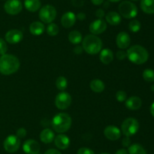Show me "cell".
<instances>
[{"label": "cell", "mask_w": 154, "mask_h": 154, "mask_svg": "<svg viewBox=\"0 0 154 154\" xmlns=\"http://www.w3.org/2000/svg\"><path fill=\"white\" fill-rule=\"evenodd\" d=\"M115 154H129L128 153V151L126 149L123 148V149H120L115 152Z\"/></svg>", "instance_id": "43"}, {"label": "cell", "mask_w": 154, "mask_h": 154, "mask_svg": "<svg viewBox=\"0 0 154 154\" xmlns=\"http://www.w3.org/2000/svg\"><path fill=\"white\" fill-rule=\"evenodd\" d=\"M90 87L93 91L96 93H101L103 91L105 88V85L101 79H93L90 82Z\"/></svg>", "instance_id": "24"}, {"label": "cell", "mask_w": 154, "mask_h": 154, "mask_svg": "<svg viewBox=\"0 0 154 154\" xmlns=\"http://www.w3.org/2000/svg\"><path fill=\"white\" fill-rule=\"evenodd\" d=\"M24 6L30 12H35L41 8L42 3L40 0H25Z\"/></svg>", "instance_id": "23"}, {"label": "cell", "mask_w": 154, "mask_h": 154, "mask_svg": "<svg viewBox=\"0 0 154 154\" xmlns=\"http://www.w3.org/2000/svg\"><path fill=\"white\" fill-rule=\"evenodd\" d=\"M41 21L45 24H51L57 17V10L51 5H46L41 8L38 14Z\"/></svg>", "instance_id": "7"}, {"label": "cell", "mask_w": 154, "mask_h": 154, "mask_svg": "<svg viewBox=\"0 0 154 154\" xmlns=\"http://www.w3.org/2000/svg\"><path fill=\"white\" fill-rule=\"evenodd\" d=\"M77 154H95L93 149L87 147H81L78 150Z\"/></svg>", "instance_id": "34"}, {"label": "cell", "mask_w": 154, "mask_h": 154, "mask_svg": "<svg viewBox=\"0 0 154 154\" xmlns=\"http://www.w3.org/2000/svg\"><path fill=\"white\" fill-rule=\"evenodd\" d=\"M72 117L68 113H60L56 115L51 121V126L54 131L63 134L69 130L72 125Z\"/></svg>", "instance_id": "3"}, {"label": "cell", "mask_w": 154, "mask_h": 154, "mask_svg": "<svg viewBox=\"0 0 154 154\" xmlns=\"http://www.w3.org/2000/svg\"><path fill=\"white\" fill-rule=\"evenodd\" d=\"M4 9L8 14H18L23 9L22 2L20 0H8L5 3Z\"/></svg>", "instance_id": "10"}, {"label": "cell", "mask_w": 154, "mask_h": 154, "mask_svg": "<svg viewBox=\"0 0 154 154\" xmlns=\"http://www.w3.org/2000/svg\"><path fill=\"white\" fill-rule=\"evenodd\" d=\"M105 137L110 140H117L121 137V131L115 125H108L104 130Z\"/></svg>", "instance_id": "14"}, {"label": "cell", "mask_w": 154, "mask_h": 154, "mask_svg": "<svg viewBox=\"0 0 154 154\" xmlns=\"http://www.w3.org/2000/svg\"><path fill=\"white\" fill-rule=\"evenodd\" d=\"M69 40L74 45H78L82 41V35L78 30H72L69 34Z\"/></svg>", "instance_id": "26"}, {"label": "cell", "mask_w": 154, "mask_h": 154, "mask_svg": "<svg viewBox=\"0 0 154 154\" xmlns=\"http://www.w3.org/2000/svg\"><path fill=\"white\" fill-rule=\"evenodd\" d=\"M141 8L146 14H154V0H141Z\"/></svg>", "instance_id": "25"}, {"label": "cell", "mask_w": 154, "mask_h": 154, "mask_svg": "<svg viewBox=\"0 0 154 154\" xmlns=\"http://www.w3.org/2000/svg\"><path fill=\"white\" fill-rule=\"evenodd\" d=\"M55 138V134L51 128H45L40 133V140L44 143H52Z\"/></svg>", "instance_id": "19"}, {"label": "cell", "mask_w": 154, "mask_h": 154, "mask_svg": "<svg viewBox=\"0 0 154 154\" xmlns=\"http://www.w3.org/2000/svg\"><path fill=\"white\" fill-rule=\"evenodd\" d=\"M8 51V46L6 42L3 39L0 38V54L3 55V54H6Z\"/></svg>", "instance_id": "33"}, {"label": "cell", "mask_w": 154, "mask_h": 154, "mask_svg": "<svg viewBox=\"0 0 154 154\" xmlns=\"http://www.w3.org/2000/svg\"><path fill=\"white\" fill-rule=\"evenodd\" d=\"M38 154H40V153H39V152H38Z\"/></svg>", "instance_id": "49"}, {"label": "cell", "mask_w": 154, "mask_h": 154, "mask_svg": "<svg viewBox=\"0 0 154 154\" xmlns=\"http://www.w3.org/2000/svg\"><path fill=\"white\" fill-rule=\"evenodd\" d=\"M83 47L82 46H76L74 48V52L77 54H81L83 51Z\"/></svg>", "instance_id": "40"}, {"label": "cell", "mask_w": 154, "mask_h": 154, "mask_svg": "<svg viewBox=\"0 0 154 154\" xmlns=\"http://www.w3.org/2000/svg\"><path fill=\"white\" fill-rule=\"evenodd\" d=\"M126 55L129 61L138 65L146 63L149 58V53L147 50L139 45H133L128 48Z\"/></svg>", "instance_id": "2"}, {"label": "cell", "mask_w": 154, "mask_h": 154, "mask_svg": "<svg viewBox=\"0 0 154 154\" xmlns=\"http://www.w3.org/2000/svg\"><path fill=\"white\" fill-rule=\"evenodd\" d=\"M96 16L99 19H102V18L105 16V11H104L103 9H98L96 11Z\"/></svg>", "instance_id": "38"}, {"label": "cell", "mask_w": 154, "mask_h": 154, "mask_svg": "<svg viewBox=\"0 0 154 154\" xmlns=\"http://www.w3.org/2000/svg\"><path fill=\"white\" fill-rule=\"evenodd\" d=\"M132 1H138V0H132Z\"/></svg>", "instance_id": "48"}, {"label": "cell", "mask_w": 154, "mask_h": 154, "mask_svg": "<svg viewBox=\"0 0 154 154\" xmlns=\"http://www.w3.org/2000/svg\"><path fill=\"white\" fill-rule=\"evenodd\" d=\"M125 104H126V108L129 110H137L141 108L142 105V101L139 97L132 96L126 100Z\"/></svg>", "instance_id": "18"}, {"label": "cell", "mask_w": 154, "mask_h": 154, "mask_svg": "<svg viewBox=\"0 0 154 154\" xmlns=\"http://www.w3.org/2000/svg\"><path fill=\"white\" fill-rule=\"evenodd\" d=\"M45 27L40 21H34L29 26V31L34 36H40L45 32Z\"/></svg>", "instance_id": "20"}, {"label": "cell", "mask_w": 154, "mask_h": 154, "mask_svg": "<svg viewBox=\"0 0 154 154\" xmlns=\"http://www.w3.org/2000/svg\"><path fill=\"white\" fill-rule=\"evenodd\" d=\"M116 43L117 47L120 49H126L129 47L131 43V38L129 35L126 32H120L118 33L116 39Z\"/></svg>", "instance_id": "15"}, {"label": "cell", "mask_w": 154, "mask_h": 154, "mask_svg": "<svg viewBox=\"0 0 154 154\" xmlns=\"http://www.w3.org/2000/svg\"><path fill=\"white\" fill-rule=\"evenodd\" d=\"M5 41L10 44L19 43L23 39V35L18 30H11L5 34Z\"/></svg>", "instance_id": "13"}, {"label": "cell", "mask_w": 154, "mask_h": 154, "mask_svg": "<svg viewBox=\"0 0 154 154\" xmlns=\"http://www.w3.org/2000/svg\"><path fill=\"white\" fill-rule=\"evenodd\" d=\"M26 130L23 128H20L16 131V136L18 137V138H24V137L26 136Z\"/></svg>", "instance_id": "35"}, {"label": "cell", "mask_w": 154, "mask_h": 154, "mask_svg": "<svg viewBox=\"0 0 154 154\" xmlns=\"http://www.w3.org/2000/svg\"><path fill=\"white\" fill-rule=\"evenodd\" d=\"M107 23L113 26H117L121 22V16L116 11H110L105 16Z\"/></svg>", "instance_id": "22"}, {"label": "cell", "mask_w": 154, "mask_h": 154, "mask_svg": "<svg viewBox=\"0 0 154 154\" xmlns=\"http://www.w3.org/2000/svg\"><path fill=\"white\" fill-rule=\"evenodd\" d=\"M122 145H123L124 147H129L131 145V139L129 138V137H125L122 140Z\"/></svg>", "instance_id": "37"}, {"label": "cell", "mask_w": 154, "mask_h": 154, "mask_svg": "<svg viewBox=\"0 0 154 154\" xmlns=\"http://www.w3.org/2000/svg\"><path fill=\"white\" fill-rule=\"evenodd\" d=\"M40 144L36 140L29 139L23 144V149L26 154H38L40 152Z\"/></svg>", "instance_id": "11"}, {"label": "cell", "mask_w": 154, "mask_h": 154, "mask_svg": "<svg viewBox=\"0 0 154 154\" xmlns=\"http://www.w3.org/2000/svg\"><path fill=\"white\" fill-rule=\"evenodd\" d=\"M143 79L147 82H154V70L152 69H146L143 72Z\"/></svg>", "instance_id": "30"}, {"label": "cell", "mask_w": 154, "mask_h": 154, "mask_svg": "<svg viewBox=\"0 0 154 154\" xmlns=\"http://www.w3.org/2000/svg\"><path fill=\"white\" fill-rule=\"evenodd\" d=\"M45 154H62L59 150L56 149H49L45 152Z\"/></svg>", "instance_id": "39"}, {"label": "cell", "mask_w": 154, "mask_h": 154, "mask_svg": "<svg viewBox=\"0 0 154 154\" xmlns=\"http://www.w3.org/2000/svg\"><path fill=\"white\" fill-rule=\"evenodd\" d=\"M76 19V15L73 12L68 11L62 16L61 24L65 28H70L75 25Z\"/></svg>", "instance_id": "16"}, {"label": "cell", "mask_w": 154, "mask_h": 154, "mask_svg": "<svg viewBox=\"0 0 154 154\" xmlns=\"http://www.w3.org/2000/svg\"><path fill=\"white\" fill-rule=\"evenodd\" d=\"M116 56H117V58L120 60H123L125 58H126V57H127L126 52V51H123V50H122V51H117Z\"/></svg>", "instance_id": "36"}, {"label": "cell", "mask_w": 154, "mask_h": 154, "mask_svg": "<svg viewBox=\"0 0 154 154\" xmlns=\"http://www.w3.org/2000/svg\"><path fill=\"white\" fill-rule=\"evenodd\" d=\"M126 98H127V95L124 91H118L116 93V99L119 102H124L126 101Z\"/></svg>", "instance_id": "32"}, {"label": "cell", "mask_w": 154, "mask_h": 154, "mask_svg": "<svg viewBox=\"0 0 154 154\" xmlns=\"http://www.w3.org/2000/svg\"><path fill=\"white\" fill-rule=\"evenodd\" d=\"M107 29V24L104 20L97 19L90 25V31L93 35H99L104 33Z\"/></svg>", "instance_id": "12"}, {"label": "cell", "mask_w": 154, "mask_h": 154, "mask_svg": "<svg viewBox=\"0 0 154 154\" xmlns=\"http://www.w3.org/2000/svg\"><path fill=\"white\" fill-rule=\"evenodd\" d=\"M56 146L60 149H66L70 145V139L64 134H60L54 138Z\"/></svg>", "instance_id": "17"}, {"label": "cell", "mask_w": 154, "mask_h": 154, "mask_svg": "<svg viewBox=\"0 0 154 154\" xmlns=\"http://www.w3.org/2000/svg\"><path fill=\"white\" fill-rule=\"evenodd\" d=\"M110 2H118L121 1V0H108Z\"/></svg>", "instance_id": "45"}, {"label": "cell", "mask_w": 154, "mask_h": 154, "mask_svg": "<svg viewBox=\"0 0 154 154\" xmlns=\"http://www.w3.org/2000/svg\"><path fill=\"white\" fill-rule=\"evenodd\" d=\"M129 154H147L144 148L139 143H133L128 147Z\"/></svg>", "instance_id": "27"}, {"label": "cell", "mask_w": 154, "mask_h": 154, "mask_svg": "<svg viewBox=\"0 0 154 154\" xmlns=\"http://www.w3.org/2000/svg\"><path fill=\"white\" fill-rule=\"evenodd\" d=\"M77 19H78L79 21H84V20L86 19V14L83 12H81V13H78L76 16Z\"/></svg>", "instance_id": "41"}, {"label": "cell", "mask_w": 154, "mask_h": 154, "mask_svg": "<svg viewBox=\"0 0 154 154\" xmlns=\"http://www.w3.org/2000/svg\"><path fill=\"white\" fill-rule=\"evenodd\" d=\"M82 47L87 54H96L102 50V42L96 35H87L83 39Z\"/></svg>", "instance_id": "4"}, {"label": "cell", "mask_w": 154, "mask_h": 154, "mask_svg": "<svg viewBox=\"0 0 154 154\" xmlns=\"http://www.w3.org/2000/svg\"><path fill=\"white\" fill-rule=\"evenodd\" d=\"M139 126V122L136 119L129 117L125 119L122 123L121 131L126 137H131L138 132Z\"/></svg>", "instance_id": "6"}, {"label": "cell", "mask_w": 154, "mask_h": 154, "mask_svg": "<svg viewBox=\"0 0 154 154\" xmlns=\"http://www.w3.org/2000/svg\"><path fill=\"white\" fill-rule=\"evenodd\" d=\"M99 58H100V61L104 64H109L114 60V54H113L112 51L108 48H105V49L102 50L99 54Z\"/></svg>", "instance_id": "21"}, {"label": "cell", "mask_w": 154, "mask_h": 154, "mask_svg": "<svg viewBox=\"0 0 154 154\" xmlns=\"http://www.w3.org/2000/svg\"><path fill=\"white\" fill-rule=\"evenodd\" d=\"M150 88H151V90L153 91H154V84L152 85L151 87H150Z\"/></svg>", "instance_id": "46"}, {"label": "cell", "mask_w": 154, "mask_h": 154, "mask_svg": "<svg viewBox=\"0 0 154 154\" xmlns=\"http://www.w3.org/2000/svg\"><path fill=\"white\" fill-rule=\"evenodd\" d=\"M20 143V139L18 138L16 135L11 134L6 137L3 143V146L8 152L14 153L19 149Z\"/></svg>", "instance_id": "8"}, {"label": "cell", "mask_w": 154, "mask_h": 154, "mask_svg": "<svg viewBox=\"0 0 154 154\" xmlns=\"http://www.w3.org/2000/svg\"><path fill=\"white\" fill-rule=\"evenodd\" d=\"M119 13L120 16L126 19H132L138 14V8L134 3L129 1H123L119 5Z\"/></svg>", "instance_id": "5"}, {"label": "cell", "mask_w": 154, "mask_h": 154, "mask_svg": "<svg viewBox=\"0 0 154 154\" xmlns=\"http://www.w3.org/2000/svg\"><path fill=\"white\" fill-rule=\"evenodd\" d=\"M91 2L95 5H100L104 2V0H91Z\"/></svg>", "instance_id": "42"}, {"label": "cell", "mask_w": 154, "mask_h": 154, "mask_svg": "<svg viewBox=\"0 0 154 154\" xmlns=\"http://www.w3.org/2000/svg\"><path fill=\"white\" fill-rule=\"evenodd\" d=\"M141 23L138 20H132L129 24V29L132 33H137L141 30Z\"/></svg>", "instance_id": "31"}, {"label": "cell", "mask_w": 154, "mask_h": 154, "mask_svg": "<svg viewBox=\"0 0 154 154\" xmlns=\"http://www.w3.org/2000/svg\"><path fill=\"white\" fill-rule=\"evenodd\" d=\"M20 63L16 56L5 54L0 57V72L8 75L14 73L19 69Z\"/></svg>", "instance_id": "1"}, {"label": "cell", "mask_w": 154, "mask_h": 154, "mask_svg": "<svg viewBox=\"0 0 154 154\" xmlns=\"http://www.w3.org/2000/svg\"><path fill=\"white\" fill-rule=\"evenodd\" d=\"M46 31L50 36H56L60 32V30H59V27L57 24H54V23H51L47 27Z\"/></svg>", "instance_id": "28"}, {"label": "cell", "mask_w": 154, "mask_h": 154, "mask_svg": "<svg viewBox=\"0 0 154 154\" xmlns=\"http://www.w3.org/2000/svg\"><path fill=\"white\" fill-rule=\"evenodd\" d=\"M57 88L60 91H64L68 86V81L64 76H59L56 81Z\"/></svg>", "instance_id": "29"}, {"label": "cell", "mask_w": 154, "mask_h": 154, "mask_svg": "<svg viewBox=\"0 0 154 154\" xmlns=\"http://www.w3.org/2000/svg\"><path fill=\"white\" fill-rule=\"evenodd\" d=\"M100 154H109V153H107V152H102V153H100Z\"/></svg>", "instance_id": "47"}, {"label": "cell", "mask_w": 154, "mask_h": 154, "mask_svg": "<svg viewBox=\"0 0 154 154\" xmlns=\"http://www.w3.org/2000/svg\"><path fill=\"white\" fill-rule=\"evenodd\" d=\"M150 113H151L152 116L154 117V102L150 106Z\"/></svg>", "instance_id": "44"}, {"label": "cell", "mask_w": 154, "mask_h": 154, "mask_svg": "<svg viewBox=\"0 0 154 154\" xmlns=\"http://www.w3.org/2000/svg\"><path fill=\"white\" fill-rule=\"evenodd\" d=\"M72 98L69 93L63 91L59 93L55 98V105L59 110H66L70 107Z\"/></svg>", "instance_id": "9"}]
</instances>
